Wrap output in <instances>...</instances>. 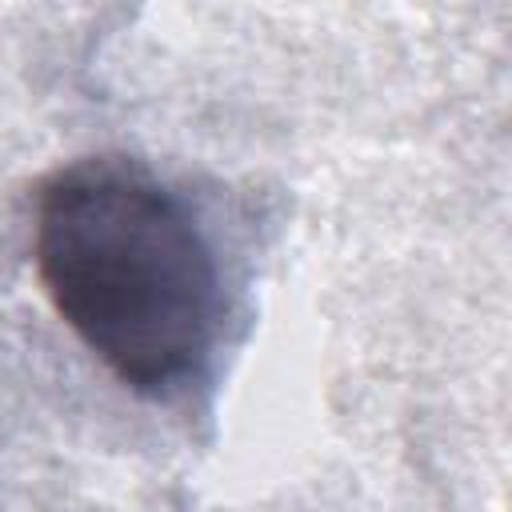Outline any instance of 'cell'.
Returning a JSON list of instances; mask_svg holds the SVG:
<instances>
[{"label":"cell","instance_id":"1","mask_svg":"<svg viewBox=\"0 0 512 512\" xmlns=\"http://www.w3.org/2000/svg\"><path fill=\"white\" fill-rule=\"evenodd\" d=\"M32 256L76 340L136 396L208 384L224 284L196 208L132 156H84L36 188Z\"/></svg>","mask_w":512,"mask_h":512}]
</instances>
